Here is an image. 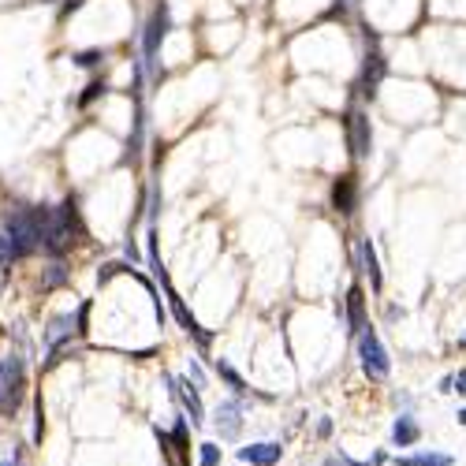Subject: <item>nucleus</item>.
<instances>
[{"mask_svg": "<svg viewBox=\"0 0 466 466\" xmlns=\"http://www.w3.org/2000/svg\"><path fill=\"white\" fill-rule=\"evenodd\" d=\"M49 216H53L49 205H11L4 213V231H0V262L11 265L42 250Z\"/></svg>", "mask_w": 466, "mask_h": 466, "instance_id": "f257e3e1", "label": "nucleus"}, {"mask_svg": "<svg viewBox=\"0 0 466 466\" xmlns=\"http://www.w3.org/2000/svg\"><path fill=\"white\" fill-rule=\"evenodd\" d=\"M86 228H82V213H79V202L68 198L63 205H56L53 216H49V228H45V239H42V250H49L53 257H60L63 250L71 247L75 239H82Z\"/></svg>", "mask_w": 466, "mask_h": 466, "instance_id": "f03ea898", "label": "nucleus"}, {"mask_svg": "<svg viewBox=\"0 0 466 466\" xmlns=\"http://www.w3.org/2000/svg\"><path fill=\"white\" fill-rule=\"evenodd\" d=\"M27 392V362L19 355L0 358V414H16Z\"/></svg>", "mask_w": 466, "mask_h": 466, "instance_id": "7ed1b4c3", "label": "nucleus"}, {"mask_svg": "<svg viewBox=\"0 0 466 466\" xmlns=\"http://www.w3.org/2000/svg\"><path fill=\"white\" fill-rule=\"evenodd\" d=\"M358 358H362V373H366L369 381H388V373H392V358H388L381 336L373 332L369 325L358 332Z\"/></svg>", "mask_w": 466, "mask_h": 466, "instance_id": "20e7f679", "label": "nucleus"}, {"mask_svg": "<svg viewBox=\"0 0 466 466\" xmlns=\"http://www.w3.org/2000/svg\"><path fill=\"white\" fill-rule=\"evenodd\" d=\"M164 34H168V4H161L157 11L149 16L146 23V34H142V53H146V71L153 75V79H161V42H164Z\"/></svg>", "mask_w": 466, "mask_h": 466, "instance_id": "39448f33", "label": "nucleus"}, {"mask_svg": "<svg viewBox=\"0 0 466 466\" xmlns=\"http://www.w3.org/2000/svg\"><path fill=\"white\" fill-rule=\"evenodd\" d=\"M347 149H351L355 161H366L369 149H373V127H369V116L362 109H351L347 112Z\"/></svg>", "mask_w": 466, "mask_h": 466, "instance_id": "423d86ee", "label": "nucleus"}, {"mask_svg": "<svg viewBox=\"0 0 466 466\" xmlns=\"http://www.w3.org/2000/svg\"><path fill=\"white\" fill-rule=\"evenodd\" d=\"M161 283H164V295H168V306H172V314H176V321H179V325H183L190 336H194V340H198V347H209L213 343V336L209 332H205L202 325H198V321H194V314H190V309H187V302L183 299H179V295H176V288H172V283H168V273H161L157 276Z\"/></svg>", "mask_w": 466, "mask_h": 466, "instance_id": "0eeeda50", "label": "nucleus"}, {"mask_svg": "<svg viewBox=\"0 0 466 466\" xmlns=\"http://www.w3.org/2000/svg\"><path fill=\"white\" fill-rule=\"evenodd\" d=\"M384 71H388V63L381 56V49L377 45L366 49V56H362V75H358V94L362 97H377V86L384 79Z\"/></svg>", "mask_w": 466, "mask_h": 466, "instance_id": "6e6552de", "label": "nucleus"}, {"mask_svg": "<svg viewBox=\"0 0 466 466\" xmlns=\"http://www.w3.org/2000/svg\"><path fill=\"white\" fill-rule=\"evenodd\" d=\"M213 422H216L220 440H235L239 429H243V399H224V403L216 407Z\"/></svg>", "mask_w": 466, "mask_h": 466, "instance_id": "1a4fd4ad", "label": "nucleus"}, {"mask_svg": "<svg viewBox=\"0 0 466 466\" xmlns=\"http://www.w3.org/2000/svg\"><path fill=\"white\" fill-rule=\"evenodd\" d=\"M239 459L250 466H276L283 459V448H280V440H262V444L239 448Z\"/></svg>", "mask_w": 466, "mask_h": 466, "instance_id": "9d476101", "label": "nucleus"}, {"mask_svg": "<svg viewBox=\"0 0 466 466\" xmlns=\"http://www.w3.org/2000/svg\"><path fill=\"white\" fill-rule=\"evenodd\" d=\"M358 265H362V273L369 276V288H373V291H381V288H384V276H381L377 247H373V239H366V235L358 239Z\"/></svg>", "mask_w": 466, "mask_h": 466, "instance_id": "9b49d317", "label": "nucleus"}, {"mask_svg": "<svg viewBox=\"0 0 466 466\" xmlns=\"http://www.w3.org/2000/svg\"><path fill=\"white\" fill-rule=\"evenodd\" d=\"M168 384H172V396L183 399V407L190 410V425H202V422H205V410H202L198 388H194L190 381H179V377H168Z\"/></svg>", "mask_w": 466, "mask_h": 466, "instance_id": "f8f14e48", "label": "nucleus"}, {"mask_svg": "<svg viewBox=\"0 0 466 466\" xmlns=\"http://www.w3.org/2000/svg\"><path fill=\"white\" fill-rule=\"evenodd\" d=\"M332 205L340 213H355V205H358V179L355 176H340L332 183Z\"/></svg>", "mask_w": 466, "mask_h": 466, "instance_id": "ddd939ff", "label": "nucleus"}, {"mask_svg": "<svg viewBox=\"0 0 466 466\" xmlns=\"http://www.w3.org/2000/svg\"><path fill=\"white\" fill-rule=\"evenodd\" d=\"M362 329H366V295H362V288L355 283V288L347 291V332L358 336Z\"/></svg>", "mask_w": 466, "mask_h": 466, "instance_id": "4468645a", "label": "nucleus"}, {"mask_svg": "<svg viewBox=\"0 0 466 466\" xmlns=\"http://www.w3.org/2000/svg\"><path fill=\"white\" fill-rule=\"evenodd\" d=\"M71 332H75L71 314L53 317V321H49V329H45V351H49V355H56V351H60V343H63V340H71Z\"/></svg>", "mask_w": 466, "mask_h": 466, "instance_id": "2eb2a0df", "label": "nucleus"}, {"mask_svg": "<svg viewBox=\"0 0 466 466\" xmlns=\"http://www.w3.org/2000/svg\"><path fill=\"white\" fill-rule=\"evenodd\" d=\"M422 440V425L410 418V414H399L396 425H392V444L396 448H414Z\"/></svg>", "mask_w": 466, "mask_h": 466, "instance_id": "dca6fc26", "label": "nucleus"}, {"mask_svg": "<svg viewBox=\"0 0 466 466\" xmlns=\"http://www.w3.org/2000/svg\"><path fill=\"white\" fill-rule=\"evenodd\" d=\"M396 466H455V459L429 451V455H396Z\"/></svg>", "mask_w": 466, "mask_h": 466, "instance_id": "f3484780", "label": "nucleus"}, {"mask_svg": "<svg viewBox=\"0 0 466 466\" xmlns=\"http://www.w3.org/2000/svg\"><path fill=\"white\" fill-rule=\"evenodd\" d=\"M216 373H220V377H224V381H228L231 388H235V396H239V399H243V396L250 392V388H247V381H243L239 373H235V369L228 366V362H220V358H216Z\"/></svg>", "mask_w": 466, "mask_h": 466, "instance_id": "a211bd4d", "label": "nucleus"}, {"mask_svg": "<svg viewBox=\"0 0 466 466\" xmlns=\"http://www.w3.org/2000/svg\"><path fill=\"white\" fill-rule=\"evenodd\" d=\"M63 280H68V269H63L60 262H53V265H49V273H45V283H42V288H45V291H49V288H60Z\"/></svg>", "mask_w": 466, "mask_h": 466, "instance_id": "6ab92c4d", "label": "nucleus"}, {"mask_svg": "<svg viewBox=\"0 0 466 466\" xmlns=\"http://www.w3.org/2000/svg\"><path fill=\"white\" fill-rule=\"evenodd\" d=\"M198 451H202V462H198V466H220V448L213 444V440L198 444Z\"/></svg>", "mask_w": 466, "mask_h": 466, "instance_id": "aec40b11", "label": "nucleus"}, {"mask_svg": "<svg viewBox=\"0 0 466 466\" xmlns=\"http://www.w3.org/2000/svg\"><path fill=\"white\" fill-rule=\"evenodd\" d=\"M101 60H105V53H101V49H86V53L75 56V63H79V68H97Z\"/></svg>", "mask_w": 466, "mask_h": 466, "instance_id": "412c9836", "label": "nucleus"}, {"mask_svg": "<svg viewBox=\"0 0 466 466\" xmlns=\"http://www.w3.org/2000/svg\"><path fill=\"white\" fill-rule=\"evenodd\" d=\"M101 94H105V82H90V86H86V94L79 97V105L86 109V105H90V101H94V97H101Z\"/></svg>", "mask_w": 466, "mask_h": 466, "instance_id": "4be33fe9", "label": "nucleus"}, {"mask_svg": "<svg viewBox=\"0 0 466 466\" xmlns=\"http://www.w3.org/2000/svg\"><path fill=\"white\" fill-rule=\"evenodd\" d=\"M451 392H459V396H466V369H459L455 377H451Z\"/></svg>", "mask_w": 466, "mask_h": 466, "instance_id": "5701e85b", "label": "nucleus"}, {"mask_svg": "<svg viewBox=\"0 0 466 466\" xmlns=\"http://www.w3.org/2000/svg\"><path fill=\"white\" fill-rule=\"evenodd\" d=\"M116 273H123V265H116V262H112V265H105V269H101V273H97V280L105 283V280H112Z\"/></svg>", "mask_w": 466, "mask_h": 466, "instance_id": "b1692460", "label": "nucleus"}, {"mask_svg": "<svg viewBox=\"0 0 466 466\" xmlns=\"http://www.w3.org/2000/svg\"><path fill=\"white\" fill-rule=\"evenodd\" d=\"M317 436H321V440L332 436V422H329V418H321V422H317Z\"/></svg>", "mask_w": 466, "mask_h": 466, "instance_id": "393cba45", "label": "nucleus"}, {"mask_svg": "<svg viewBox=\"0 0 466 466\" xmlns=\"http://www.w3.org/2000/svg\"><path fill=\"white\" fill-rule=\"evenodd\" d=\"M325 466H343V459H325Z\"/></svg>", "mask_w": 466, "mask_h": 466, "instance_id": "a878e982", "label": "nucleus"}, {"mask_svg": "<svg viewBox=\"0 0 466 466\" xmlns=\"http://www.w3.org/2000/svg\"><path fill=\"white\" fill-rule=\"evenodd\" d=\"M459 422H462V425H466V407H462V410H459Z\"/></svg>", "mask_w": 466, "mask_h": 466, "instance_id": "bb28decb", "label": "nucleus"}, {"mask_svg": "<svg viewBox=\"0 0 466 466\" xmlns=\"http://www.w3.org/2000/svg\"><path fill=\"white\" fill-rule=\"evenodd\" d=\"M0 466H16V462H0Z\"/></svg>", "mask_w": 466, "mask_h": 466, "instance_id": "cd10ccee", "label": "nucleus"}, {"mask_svg": "<svg viewBox=\"0 0 466 466\" xmlns=\"http://www.w3.org/2000/svg\"><path fill=\"white\" fill-rule=\"evenodd\" d=\"M462 347H466V340H462Z\"/></svg>", "mask_w": 466, "mask_h": 466, "instance_id": "c85d7f7f", "label": "nucleus"}]
</instances>
